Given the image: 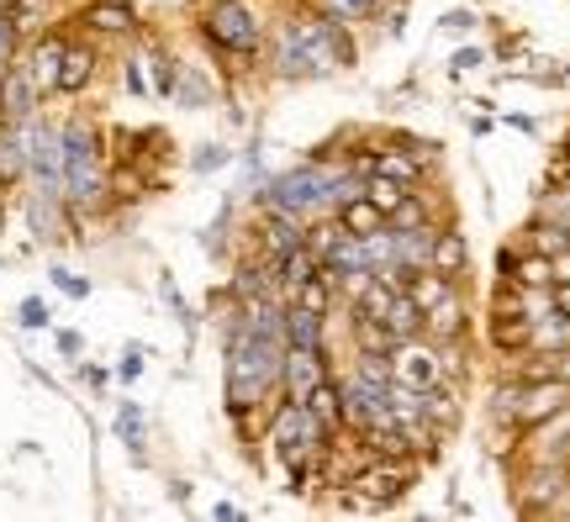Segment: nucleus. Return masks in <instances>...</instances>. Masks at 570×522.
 I'll use <instances>...</instances> for the list:
<instances>
[{
    "label": "nucleus",
    "mask_w": 570,
    "mask_h": 522,
    "mask_svg": "<svg viewBox=\"0 0 570 522\" xmlns=\"http://www.w3.org/2000/svg\"><path fill=\"white\" fill-rule=\"evenodd\" d=\"M423 338L433 343H470L475 338V312H470V290H449L444 302L423 312Z\"/></svg>",
    "instance_id": "9d476101"
},
{
    "label": "nucleus",
    "mask_w": 570,
    "mask_h": 522,
    "mask_svg": "<svg viewBox=\"0 0 570 522\" xmlns=\"http://www.w3.org/2000/svg\"><path fill=\"white\" fill-rule=\"evenodd\" d=\"M386 364H391V381L417 385V391H433V385L444 381V375H439V343L423 338V333H417V338H396V343H391Z\"/></svg>",
    "instance_id": "0eeeda50"
},
{
    "label": "nucleus",
    "mask_w": 570,
    "mask_h": 522,
    "mask_svg": "<svg viewBox=\"0 0 570 522\" xmlns=\"http://www.w3.org/2000/svg\"><path fill=\"white\" fill-rule=\"evenodd\" d=\"M212 518H217V522H244L248 512L238 502H217V506H212Z\"/></svg>",
    "instance_id": "a19ab883"
},
{
    "label": "nucleus",
    "mask_w": 570,
    "mask_h": 522,
    "mask_svg": "<svg viewBox=\"0 0 570 522\" xmlns=\"http://www.w3.org/2000/svg\"><path fill=\"white\" fill-rule=\"evenodd\" d=\"M48 280H53V290H59V296H69V302H90V280H85V275H75L69 264H53V269H48Z\"/></svg>",
    "instance_id": "7c9ffc66"
},
{
    "label": "nucleus",
    "mask_w": 570,
    "mask_h": 522,
    "mask_svg": "<svg viewBox=\"0 0 570 522\" xmlns=\"http://www.w3.org/2000/svg\"><path fill=\"white\" fill-rule=\"evenodd\" d=\"M323 375H333V348H285V375H281L285 402H302Z\"/></svg>",
    "instance_id": "9b49d317"
},
{
    "label": "nucleus",
    "mask_w": 570,
    "mask_h": 522,
    "mask_svg": "<svg viewBox=\"0 0 570 522\" xmlns=\"http://www.w3.org/2000/svg\"><path fill=\"white\" fill-rule=\"evenodd\" d=\"M80 381H85V385H96V391H101V385L111 381V375H106L101 364H80Z\"/></svg>",
    "instance_id": "79ce46f5"
},
{
    "label": "nucleus",
    "mask_w": 570,
    "mask_h": 522,
    "mask_svg": "<svg viewBox=\"0 0 570 522\" xmlns=\"http://www.w3.org/2000/svg\"><path fill=\"white\" fill-rule=\"evenodd\" d=\"M269 449V460L281 464V470H312V460H317V449L327 443V427L312 412H306L302 402H275L265 417V439H259Z\"/></svg>",
    "instance_id": "20e7f679"
},
{
    "label": "nucleus",
    "mask_w": 570,
    "mask_h": 522,
    "mask_svg": "<svg viewBox=\"0 0 570 522\" xmlns=\"http://www.w3.org/2000/svg\"><path fill=\"white\" fill-rule=\"evenodd\" d=\"M21 217H27V233L38 243H63L75 233V217H69V201L53 196V190H38V185H27V196H21Z\"/></svg>",
    "instance_id": "1a4fd4ad"
},
{
    "label": "nucleus",
    "mask_w": 570,
    "mask_h": 522,
    "mask_svg": "<svg viewBox=\"0 0 570 522\" xmlns=\"http://www.w3.org/2000/svg\"><path fill=\"white\" fill-rule=\"evenodd\" d=\"M428 269H439V275H449V280H460L470 290V243H465V233H460L454 221H444V227L433 233Z\"/></svg>",
    "instance_id": "4468645a"
},
{
    "label": "nucleus",
    "mask_w": 570,
    "mask_h": 522,
    "mask_svg": "<svg viewBox=\"0 0 570 522\" xmlns=\"http://www.w3.org/2000/svg\"><path fill=\"white\" fill-rule=\"evenodd\" d=\"M570 485V460H523L512 475V506L518 518H550L560 491Z\"/></svg>",
    "instance_id": "423d86ee"
},
{
    "label": "nucleus",
    "mask_w": 570,
    "mask_h": 522,
    "mask_svg": "<svg viewBox=\"0 0 570 522\" xmlns=\"http://www.w3.org/2000/svg\"><path fill=\"white\" fill-rule=\"evenodd\" d=\"M386 333L391 338H417V333H423V306L412 302L407 290H396V296H391V306H386Z\"/></svg>",
    "instance_id": "bb28decb"
},
{
    "label": "nucleus",
    "mask_w": 570,
    "mask_h": 522,
    "mask_svg": "<svg viewBox=\"0 0 570 522\" xmlns=\"http://www.w3.org/2000/svg\"><path fill=\"white\" fill-rule=\"evenodd\" d=\"M491 127H497V121H491V117H475V121H470V138H487Z\"/></svg>",
    "instance_id": "49530a36"
},
{
    "label": "nucleus",
    "mask_w": 570,
    "mask_h": 522,
    "mask_svg": "<svg viewBox=\"0 0 570 522\" xmlns=\"http://www.w3.org/2000/svg\"><path fill=\"white\" fill-rule=\"evenodd\" d=\"M53 343H59L63 360H85V333H75V327H59V333H53Z\"/></svg>",
    "instance_id": "58836bf2"
},
{
    "label": "nucleus",
    "mask_w": 570,
    "mask_h": 522,
    "mask_svg": "<svg viewBox=\"0 0 570 522\" xmlns=\"http://www.w3.org/2000/svg\"><path fill=\"white\" fill-rule=\"evenodd\" d=\"M512 269H518V243H502L497 248V280L512 285Z\"/></svg>",
    "instance_id": "ea45409f"
},
{
    "label": "nucleus",
    "mask_w": 570,
    "mask_h": 522,
    "mask_svg": "<svg viewBox=\"0 0 570 522\" xmlns=\"http://www.w3.org/2000/svg\"><path fill=\"white\" fill-rule=\"evenodd\" d=\"M550 290H554V312H560V317H570V280L550 285Z\"/></svg>",
    "instance_id": "37998d69"
},
{
    "label": "nucleus",
    "mask_w": 570,
    "mask_h": 522,
    "mask_svg": "<svg viewBox=\"0 0 570 522\" xmlns=\"http://www.w3.org/2000/svg\"><path fill=\"white\" fill-rule=\"evenodd\" d=\"M122 80H127V90H132L138 101H148V96H154V80H148V63H142V53H127V59H122Z\"/></svg>",
    "instance_id": "72a5a7b5"
},
{
    "label": "nucleus",
    "mask_w": 570,
    "mask_h": 522,
    "mask_svg": "<svg viewBox=\"0 0 570 522\" xmlns=\"http://www.w3.org/2000/svg\"><path fill=\"white\" fill-rule=\"evenodd\" d=\"M487 427H497V433H518V375H502L497 370V381H491L487 391Z\"/></svg>",
    "instance_id": "a211bd4d"
},
{
    "label": "nucleus",
    "mask_w": 570,
    "mask_h": 522,
    "mask_svg": "<svg viewBox=\"0 0 570 522\" xmlns=\"http://www.w3.org/2000/svg\"><path fill=\"white\" fill-rule=\"evenodd\" d=\"M175 101H180L185 111H212V106H217V85H212V75H206L202 63L180 59V75H175Z\"/></svg>",
    "instance_id": "6ab92c4d"
},
{
    "label": "nucleus",
    "mask_w": 570,
    "mask_h": 522,
    "mask_svg": "<svg viewBox=\"0 0 570 522\" xmlns=\"http://www.w3.org/2000/svg\"><path fill=\"white\" fill-rule=\"evenodd\" d=\"M512 285H554L550 254H539V248H523V243H518V269H512Z\"/></svg>",
    "instance_id": "cd10ccee"
},
{
    "label": "nucleus",
    "mask_w": 570,
    "mask_h": 522,
    "mask_svg": "<svg viewBox=\"0 0 570 522\" xmlns=\"http://www.w3.org/2000/svg\"><path fill=\"white\" fill-rule=\"evenodd\" d=\"M402 290H407V296L423 306V312H433V306L444 302L449 290H460V280H449V275H439V269H412Z\"/></svg>",
    "instance_id": "b1692460"
},
{
    "label": "nucleus",
    "mask_w": 570,
    "mask_h": 522,
    "mask_svg": "<svg viewBox=\"0 0 570 522\" xmlns=\"http://www.w3.org/2000/svg\"><path fill=\"white\" fill-rule=\"evenodd\" d=\"M348 322V348L354 354H391V333H386V322H375V317H360V312H344Z\"/></svg>",
    "instance_id": "5701e85b"
},
{
    "label": "nucleus",
    "mask_w": 570,
    "mask_h": 522,
    "mask_svg": "<svg viewBox=\"0 0 570 522\" xmlns=\"http://www.w3.org/2000/svg\"><path fill=\"white\" fill-rule=\"evenodd\" d=\"M402 196H407V185H396V180H386V175H365V201H375L381 211H396L402 206Z\"/></svg>",
    "instance_id": "c756f323"
},
{
    "label": "nucleus",
    "mask_w": 570,
    "mask_h": 522,
    "mask_svg": "<svg viewBox=\"0 0 570 522\" xmlns=\"http://www.w3.org/2000/svg\"><path fill=\"white\" fill-rule=\"evenodd\" d=\"M17 53H21V38H17V27H11V11L0 6V69L17 59Z\"/></svg>",
    "instance_id": "4c0bfd02"
},
{
    "label": "nucleus",
    "mask_w": 570,
    "mask_h": 522,
    "mask_svg": "<svg viewBox=\"0 0 570 522\" xmlns=\"http://www.w3.org/2000/svg\"><path fill=\"white\" fill-rule=\"evenodd\" d=\"M75 32H63V27H42L38 38L21 42V63H27V75L38 85V96H59V63H63V48H69Z\"/></svg>",
    "instance_id": "6e6552de"
},
{
    "label": "nucleus",
    "mask_w": 570,
    "mask_h": 522,
    "mask_svg": "<svg viewBox=\"0 0 570 522\" xmlns=\"http://www.w3.org/2000/svg\"><path fill=\"white\" fill-rule=\"evenodd\" d=\"M281 333L285 348H327V317H317V312H306L296 302L281 306Z\"/></svg>",
    "instance_id": "dca6fc26"
},
{
    "label": "nucleus",
    "mask_w": 570,
    "mask_h": 522,
    "mask_svg": "<svg viewBox=\"0 0 570 522\" xmlns=\"http://www.w3.org/2000/svg\"><path fill=\"white\" fill-rule=\"evenodd\" d=\"M481 63H487V48H475V42H465V48H454V53H449V75L460 80V75H475Z\"/></svg>",
    "instance_id": "c9c22d12"
},
{
    "label": "nucleus",
    "mask_w": 570,
    "mask_h": 522,
    "mask_svg": "<svg viewBox=\"0 0 570 522\" xmlns=\"http://www.w3.org/2000/svg\"><path fill=\"white\" fill-rule=\"evenodd\" d=\"M17 322L27 327V333H42V327H53V306L42 302V296H21Z\"/></svg>",
    "instance_id": "2f4dec72"
},
{
    "label": "nucleus",
    "mask_w": 570,
    "mask_h": 522,
    "mask_svg": "<svg viewBox=\"0 0 570 522\" xmlns=\"http://www.w3.org/2000/svg\"><path fill=\"white\" fill-rule=\"evenodd\" d=\"M138 53H142V63H148L154 96H159V101H175V75H180V59H175L164 42H142Z\"/></svg>",
    "instance_id": "4be33fe9"
},
{
    "label": "nucleus",
    "mask_w": 570,
    "mask_h": 522,
    "mask_svg": "<svg viewBox=\"0 0 570 522\" xmlns=\"http://www.w3.org/2000/svg\"><path fill=\"white\" fill-rule=\"evenodd\" d=\"M317 11H327L333 21H344V27H370V21H386L396 6H407V0H312Z\"/></svg>",
    "instance_id": "f3484780"
},
{
    "label": "nucleus",
    "mask_w": 570,
    "mask_h": 522,
    "mask_svg": "<svg viewBox=\"0 0 570 522\" xmlns=\"http://www.w3.org/2000/svg\"><path fill=\"white\" fill-rule=\"evenodd\" d=\"M302 406H306V412H312L317 422H323V427H338V422H344V381H338V370L312 385V391L302 396Z\"/></svg>",
    "instance_id": "aec40b11"
},
{
    "label": "nucleus",
    "mask_w": 570,
    "mask_h": 522,
    "mask_svg": "<svg viewBox=\"0 0 570 522\" xmlns=\"http://www.w3.org/2000/svg\"><path fill=\"white\" fill-rule=\"evenodd\" d=\"M227 164H233V148H223V142H202V148L190 154V169H196V175H217Z\"/></svg>",
    "instance_id": "473e14b6"
},
{
    "label": "nucleus",
    "mask_w": 570,
    "mask_h": 522,
    "mask_svg": "<svg viewBox=\"0 0 570 522\" xmlns=\"http://www.w3.org/2000/svg\"><path fill=\"white\" fill-rule=\"evenodd\" d=\"M306 275H317V259L306 254V243H302V248H291V254L281 259V290L291 296V290L306 280Z\"/></svg>",
    "instance_id": "c85d7f7f"
},
{
    "label": "nucleus",
    "mask_w": 570,
    "mask_h": 522,
    "mask_svg": "<svg viewBox=\"0 0 570 522\" xmlns=\"http://www.w3.org/2000/svg\"><path fill=\"white\" fill-rule=\"evenodd\" d=\"M508 127H512V132H529V138L539 132V121H533V117H508Z\"/></svg>",
    "instance_id": "c03bdc74"
},
{
    "label": "nucleus",
    "mask_w": 570,
    "mask_h": 522,
    "mask_svg": "<svg viewBox=\"0 0 570 522\" xmlns=\"http://www.w3.org/2000/svg\"><path fill=\"white\" fill-rule=\"evenodd\" d=\"M475 27H481V17H475L470 6H454V11L439 17V32H444V38H465V32H475Z\"/></svg>",
    "instance_id": "f704fd0d"
},
{
    "label": "nucleus",
    "mask_w": 570,
    "mask_h": 522,
    "mask_svg": "<svg viewBox=\"0 0 570 522\" xmlns=\"http://www.w3.org/2000/svg\"><path fill=\"white\" fill-rule=\"evenodd\" d=\"M417 481H423V460H412V454H370L365 470L348 481V491H360L365 512H391V506H402L417 491Z\"/></svg>",
    "instance_id": "39448f33"
},
{
    "label": "nucleus",
    "mask_w": 570,
    "mask_h": 522,
    "mask_svg": "<svg viewBox=\"0 0 570 522\" xmlns=\"http://www.w3.org/2000/svg\"><path fill=\"white\" fill-rule=\"evenodd\" d=\"M142 360H148V348H142V343H127V348H122V364H117V381H122V385L138 381L142 370H148Z\"/></svg>",
    "instance_id": "e433bc0d"
},
{
    "label": "nucleus",
    "mask_w": 570,
    "mask_h": 522,
    "mask_svg": "<svg viewBox=\"0 0 570 522\" xmlns=\"http://www.w3.org/2000/svg\"><path fill=\"white\" fill-rule=\"evenodd\" d=\"M38 106H42L38 85H32V75H27V63L17 53V59L0 69V121H27Z\"/></svg>",
    "instance_id": "ddd939ff"
},
{
    "label": "nucleus",
    "mask_w": 570,
    "mask_h": 522,
    "mask_svg": "<svg viewBox=\"0 0 570 522\" xmlns=\"http://www.w3.org/2000/svg\"><path fill=\"white\" fill-rule=\"evenodd\" d=\"M111 427H117V439L127 443V454L142 464V443H148V417H142L138 402H117V417H111Z\"/></svg>",
    "instance_id": "a878e982"
},
{
    "label": "nucleus",
    "mask_w": 570,
    "mask_h": 522,
    "mask_svg": "<svg viewBox=\"0 0 570 522\" xmlns=\"http://www.w3.org/2000/svg\"><path fill=\"white\" fill-rule=\"evenodd\" d=\"M63 201L80 227L111 206V164H106V132L90 117L63 121Z\"/></svg>",
    "instance_id": "f03ea898"
},
{
    "label": "nucleus",
    "mask_w": 570,
    "mask_h": 522,
    "mask_svg": "<svg viewBox=\"0 0 570 522\" xmlns=\"http://www.w3.org/2000/svg\"><path fill=\"white\" fill-rule=\"evenodd\" d=\"M96 75H101V42L90 38H69V48H63V63H59V96H85L90 85H96Z\"/></svg>",
    "instance_id": "f8f14e48"
},
{
    "label": "nucleus",
    "mask_w": 570,
    "mask_h": 522,
    "mask_svg": "<svg viewBox=\"0 0 570 522\" xmlns=\"http://www.w3.org/2000/svg\"><path fill=\"white\" fill-rule=\"evenodd\" d=\"M196 32H202V42L227 69H254V63L265 59L269 21L248 0H206L202 11H196Z\"/></svg>",
    "instance_id": "7ed1b4c3"
},
{
    "label": "nucleus",
    "mask_w": 570,
    "mask_h": 522,
    "mask_svg": "<svg viewBox=\"0 0 570 522\" xmlns=\"http://www.w3.org/2000/svg\"><path fill=\"white\" fill-rule=\"evenodd\" d=\"M554 375L570 385V348H560V354H554Z\"/></svg>",
    "instance_id": "a18cd8bd"
},
{
    "label": "nucleus",
    "mask_w": 570,
    "mask_h": 522,
    "mask_svg": "<svg viewBox=\"0 0 570 522\" xmlns=\"http://www.w3.org/2000/svg\"><path fill=\"white\" fill-rule=\"evenodd\" d=\"M265 59L281 80H327V75H344L360 63V42H354V27L333 21L312 0H296L269 27Z\"/></svg>",
    "instance_id": "f257e3e1"
},
{
    "label": "nucleus",
    "mask_w": 570,
    "mask_h": 522,
    "mask_svg": "<svg viewBox=\"0 0 570 522\" xmlns=\"http://www.w3.org/2000/svg\"><path fill=\"white\" fill-rule=\"evenodd\" d=\"M333 217L344 221V233H354V238H370V233H381L386 227V211L375 201H365V196H354V201H344Z\"/></svg>",
    "instance_id": "393cba45"
},
{
    "label": "nucleus",
    "mask_w": 570,
    "mask_h": 522,
    "mask_svg": "<svg viewBox=\"0 0 570 522\" xmlns=\"http://www.w3.org/2000/svg\"><path fill=\"white\" fill-rule=\"evenodd\" d=\"M487 343L497 354H523V348H533V322H523L518 312H491Z\"/></svg>",
    "instance_id": "412c9836"
},
{
    "label": "nucleus",
    "mask_w": 570,
    "mask_h": 522,
    "mask_svg": "<svg viewBox=\"0 0 570 522\" xmlns=\"http://www.w3.org/2000/svg\"><path fill=\"white\" fill-rule=\"evenodd\" d=\"M80 21L96 38H138V11L127 0H90Z\"/></svg>",
    "instance_id": "2eb2a0df"
}]
</instances>
